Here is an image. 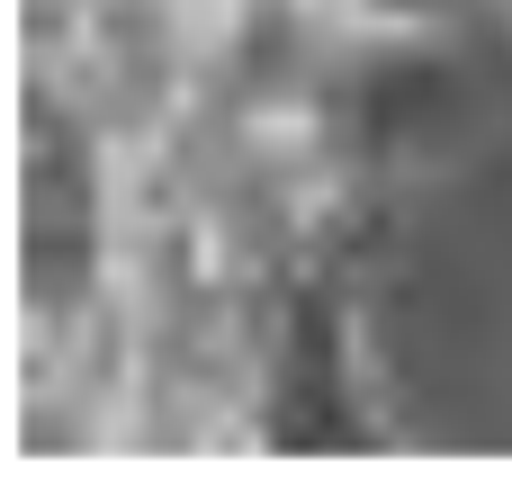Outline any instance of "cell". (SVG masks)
<instances>
[{
  "label": "cell",
  "mask_w": 512,
  "mask_h": 494,
  "mask_svg": "<svg viewBox=\"0 0 512 494\" xmlns=\"http://www.w3.org/2000/svg\"><path fill=\"white\" fill-rule=\"evenodd\" d=\"M342 450H387L360 342V279H297L261 333L252 459H342Z\"/></svg>",
  "instance_id": "1"
}]
</instances>
